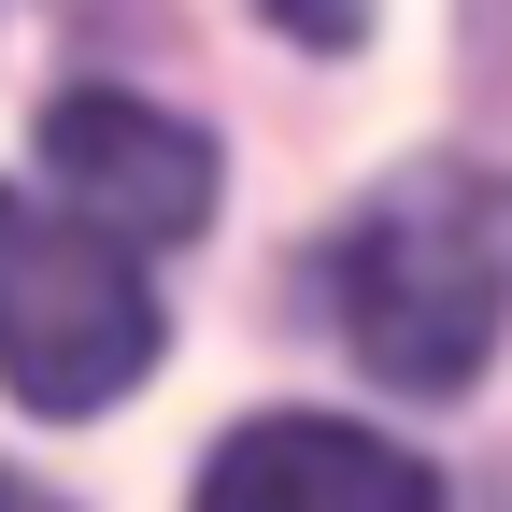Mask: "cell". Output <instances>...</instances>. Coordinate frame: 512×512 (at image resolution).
Instances as JSON below:
<instances>
[{
	"mask_svg": "<svg viewBox=\"0 0 512 512\" xmlns=\"http://www.w3.org/2000/svg\"><path fill=\"white\" fill-rule=\"evenodd\" d=\"M328 328L356 342L370 384L399 399H456L512 328V242L470 185H399L328 242Z\"/></svg>",
	"mask_w": 512,
	"mask_h": 512,
	"instance_id": "1",
	"label": "cell"
},
{
	"mask_svg": "<svg viewBox=\"0 0 512 512\" xmlns=\"http://www.w3.org/2000/svg\"><path fill=\"white\" fill-rule=\"evenodd\" d=\"M200 512H441V470L342 413H256L200 456Z\"/></svg>",
	"mask_w": 512,
	"mask_h": 512,
	"instance_id": "4",
	"label": "cell"
},
{
	"mask_svg": "<svg viewBox=\"0 0 512 512\" xmlns=\"http://www.w3.org/2000/svg\"><path fill=\"white\" fill-rule=\"evenodd\" d=\"M43 171H57V200H72L86 228H114V242H200L214 228V143L185 114H157V100H128V86H72L43 114Z\"/></svg>",
	"mask_w": 512,
	"mask_h": 512,
	"instance_id": "3",
	"label": "cell"
},
{
	"mask_svg": "<svg viewBox=\"0 0 512 512\" xmlns=\"http://www.w3.org/2000/svg\"><path fill=\"white\" fill-rule=\"evenodd\" d=\"M171 313L143 285V242L86 228L72 200H15L0 185V384L43 413V427H86L100 399L157 370Z\"/></svg>",
	"mask_w": 512,
	"mask_h": 512,
	"instance_id": "2",
	"label": "cell"
},
{
	"mask_svg": "<svg viewBox=\"0 0 512 512\" xmlns=\"http://www.w3.org/2000/svg\"><path fill=\"white\" fill-rule=\"evenodd\" d=\"M271 29H285V43H356L370 0H271Z\"/></svg>",
	"mask_w": 512,
	"mask_h": 512,
	"instance_id": "5",
	"label": "cell"
},
{
	"mask_svg": "<svg viewBox=\"0 0 512 512\" xmlns=\"http://www.w3.org/2000/svg\"><path fill=\"white\" fill-rule=\"evenodd\" d=\"M0 512H57V498H43V484H15V470H0Z\"/></svg>",
	"mask_w": 512,
	"mask_h": 512,
	"instance_id": "6",
	"label": "cell"
}]
</instances>
